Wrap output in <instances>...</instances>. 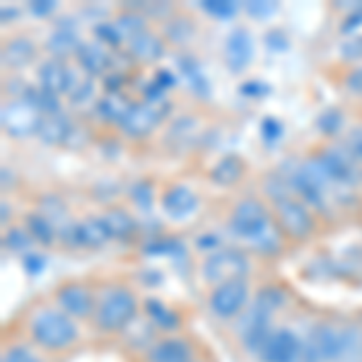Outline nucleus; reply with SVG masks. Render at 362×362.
<instances>
[{
  "label": "nucleus",
  "mask_w": 362,
  "mask_h": 362,
  "mask_svg": "<svg viewBox=\"0 0 362 362\" xmlns=\"http://www.w3.org/2000/svg\"><path fill=\"white\" fill-rule=\"evenodd\" d=\"M138 317V297L131 288L116 283L102 290V295H97V309H95V321L97 331L102 334H121L133 324V319Z\"/></svg>",
  "instance_id": "2"
},
{
  "label": "nucleus",
  "mask_w": 362,
  "mask_h": 362,
  "mask_svg": "<svg viewBox=\"0 0 362 362\" xmlns=\"http://www.w3.org/2000/svg\"><path fill=\"white\" fill-rule=\"evenodd\" d=\"M92 97H95V83H92L90 78H80L78 85L68 92V99L73 104H83V102H87V99H92Z\"/></svg>",
  "instance_id": "34"
},
{
  "label": "nucleus",
  "mask_w": 362,
  "mask_h": 362,
  "mask_svg": "<svg viewBox=\"0 0 362 362\" xmlns=\"http://www.w3.org/2000/svg\"><path fill=\"white\" fill-rule=\"evenodd\" d=\"M273 225H276L273 223V213L256 196L242 198L230 213V232L239 239H247V242H256Z\"/></svg>",
  "instance_id": "3"
},
{
  "label": "nucleus",
  "mask_w": 362,
  "mask_h": 362,
  "mask_svg": "<svg viewBox=\"0 0 362 362\" xmlns=\"http://www.w3.org/2000/svg\"><path fill=\"white\" fill-rule=\"evenodd\" d=\"M0 362H44L42 355H37L32 348L27 346H10L3 350Z\"/></svg>",
  "instance_id": "32"
},
{
  "label": "nucleus",
  "mask_w": 362,
  "mask_h": 362,
  "mask_svg": "<svg viewBox=\"0 0 362 362\" xmlns=\"http://www.w3.org/2000/svg\"><path fill=\"white\" fill-rule=\"evenodd\" d=\"M259 131H261V136H264V140L268 145L278 143V140L283 138V124H280L278 119H273V116H266V119L261 121Z\"/></svg>",
  "instance_id": "35"
},
{
  "label": "nucleus",
  "mask_w": 362,
  "mask_h": 362,
  "mask_svg": "<svg viewBox=\"0 0 362 362\" xmlns=\"http://www.w3.org/2000/svg\"><path fill=\"white\" fill-rule=\"evenodd\" d=\"M160 206L167 218L186 220L198 210V196L184 184H169L160 196Z\"/></svg>",
  "instance_id": "14"
},
{
  "label": "nucleus",
  "mask_w": 362,
  "mask_h": 362,
  "mask_svg": "<svg viewBox=\"0 0 362 362\" xmlns=\"http://www.w3.org/2000/svg\"><path fill=\"white\" fill-rule=\"evenodd\" d=\"M160 124V112L155 109V104H148V102H138V104H131V109L126 112L124 121H121V128L133 138H140V136H148L153 128Z\"/></svg>",
  "instance_id": "17"
},
{
  "label": "nucleus",
  "mask_w": 362,
  "mask_h": 362,
  "mask_svg": "<svg viewBox=\"0 0 362 362\" xmlns=\"http://www.w3.org/2000/svg\"><path fill=\"white\" fill-rule=\"evenodd\" d=\"M56 307L61 312H66L68 317L75 321H85L95 317L97 309V295L92 293V288L85 280H66L54 290Z\"/></svg>",
  "instance_id": "7"
},
{
  "label": "nucleus",
  "mask_w": 362,
  "mask_h": 362,
  "mask_svg": "<svg viewBox=\"0 0 362 362\" xmlns=\"http://www.w3.org/2000/svg\"><path fill=\"white\" fill-rule=\"evenodd\" d=\"M317 160L321 162L324 172L329 174L331 184H338V186L358 184V160L350 153H343V150L331 145V148L321 150Z\"/></svg>",
  "instance_id": "11"
},
{
  "label": "nucleus",
  "mask_w": 362,
  "mask_h": 362,
  "mask_svg": "<svg viewBox=\"0 0 362 362\" xmlns=\"http://www.w3.org/2000/svg\"><path fill=\"white\" fill-rule=\"evenodd\" d=\"M350 155L358 162H362V128L350 133Z\"/></svg>",
  "instance_id": "41"
},
{
  "label": "nucleus",
  "mask_w": 362,
  "mask_h": 362,
  "mask_svg": "<svg viewBox=\"0 0 362 362\" xmlns=\"http://www.w3.org/2000/svg\"><path fill=\"white\" fill-rule=\"evenodd\" d=\"M305 346L312 362H334L348 355L350 346H353V336H350V331H343L338 326L319 324Z\"/></svg>",
  "instance_id": "6"
},
{
  "label": "nucleus",
  "mask_w": 362,
  "mask_h": 362,
  "mask_svg": "<svg viewBox=\"0 0 362 362\" xmlns=\"http://www.w3.org/2000/svg\"><path fill=\"white\" fill-rule=\"evenodd\" d=\"M3 213H8V203H3ZM3 225H8V215L3 218Z\"/></svg>",
  "instance_id": "45"
},
{
  "label": "nucleus",
  "mask_w": 362,
  "mask_h": 362,
  "mask_svg": "<svg viewBox=\"0 0 362 362\" xmlns=\"http://www.w3.org/2000/svg\"><path fill=\"white\" fill-rule=\"evenodd\" d=\"M70 133H73V126L63 114H49L44 116L42 128H39V136L46 145H61L68 143Z\"/></svg>",
  "instance_id": "22"
},
{
  "label": "nucleus",
  "mask_w": 362,
  "mask_h": 362,
  "mask_svg": "<svg viewBox=\"0 0 362 362\" xmlns=\"http://www.w3.org/2000/svg\"><path fill=\"white\" fill-rule=\"evenodd\" d=\"M34 56H37V46H34L32 39H27V37L10 39V42L3 46L5 68H25L27 63L34 61Z\"/></svg>",
  "instance_id": "20"
},
{
  "label": "nucleus",
  "mask_w": 362,
  "mask_h": 362,
  "mask_svg": "<svg viewBox=\"0 0 362 362\" xmlns=\"http://www.w3.org/2000/svg\"><path fill=\"white\" fill-rule=\"evenodd\" d=\"M46 264H49V259L44 254H39V251H29V254L22 256V266H25L29 276H39L46 268Z\"/></svg>",
  "instance_id": "36"
},
{
  "label": "nucleus",
  "mask_w": 362,
  "mask_h": 362,
  "mask_svg": "<svg viewBox=\"0 0 362 362\" xmlns=\"http://www.w3.org/2000/svg\"><path fill=\"white\" fill-rule=\"evenodd\" d=\"M5 249L15 251V254H29V247H32V237H29L27 230H20V227H13V230L5 232V239H3Z\"/></svg>",
  "instance_id": "29"
},
{
  "label": "nucleus",
  "mask_w": 362,
  "mask_h": 362,
  "mask_svg": "<svg viewBox=\"0 0 362 362\" xmlns=\"http://www.w3.org/2000/svg\"><path fill=\"white\" fill-rule=\"evenodd\" d=\"M251 58H254V39L247 29L237 27L230 37L225 39V61L227 68L232 73H242V70L249 68Z\"/></svg>",
  "instance_id": "16"
},
{
  "label": "nucleus",
  "mask_w": 362,
  "mask_h": 362,
  "mask_svg": "<svg viewBox=\"0 0 362 362\" xmlns=\"http://www.w3.org/2000/svg\"><path fill=\"white\" fill-rule=\"evenodd\" d=\"M25 230L29 232L32 242L37 244H44V247H51V244L58 239V232H56V225L54 220H49L44 213H29L27 220H25Z\"/></svg>",
  "instance_id": "21"
},
{
  "label": "nucleus",
  "mask_w": 362,
  "mask_h": 362,
  "mask_svg": "<svg viewBox=\"0 0 362 362\" xmlns=\"http://www.w3.org/2000/svg\"><path fill=\"white\" fill-rule=\"evenodd\" d=\"M259 358L264 362H312L307 355V346L290 329L273 331Z\"/></svg>",
  "instance_id": "10"
},
{
  "label": "nucleus",
  "mask_w": 362,
  "mask_h": 362,
  "mask_svg": "<svg viewBox=\"0 0 362 362\" xmlns=\"http://www.w3.org/2000/svg\"><path fill=\"white\" fill-rule=\"evenodd\" d=\"M44 114L29 99H15L3 107V131L10 138H29L39 133Z\"/></svg>",
  "instance_id": "9"
},
{
  "label": "nucleus",
  "mask_w": 362,
  "mask_h": 362,
  "mask_svg": "<svg viewBox=\"0 0 362 362\" xmlns=\"http://www.w3.org/2000/svg\"><path fill=\"white\" fill-rule=\"evenodd\" d=\"M179 70L191 90L198 92V95H208V80H206V75H203V68L198 66L196 58H191V56L179 58Z\"/></svg>",
  "instance_id": "25"
},
{
  "label": "nucleus",
  "mask_w": 362,
  "mask_h": 362,
  "mask_svg": "<svg viewBox=\"0 0 362 362\" xmlns=\"http://www.w3.org/2000/svg\"><path fill=\"white\" fill-rule=\"evenodd\" d=\"M128 54L143 63L157 61V58H162V54H165V42L157 34L150 32V29H143L140 34L128 39Z\"/></svg>",
  "instance_id": "18"
},
{
  "label": "nucleus",
  "mask_w": 362,
  "mask_h": 362,
  "mask_svg": "<svg viewBox=\"0 0 362 362\" xmlns=\"http://www.w3.org/2000/svg\"><path fill=\"white\" fill-rule=\"evenodd\" d=\"M29 10H32L34 15H49L51 10H54V3H46V0H37V3L29 5Z\"/></svg>",
  "instance_id": "44"
},
{
  "label": "nucleus",
  "mask_w": 362,
  "mask_h": 362,
  "mask_svg": "<svg viewBox=\"0 0 362 362\" xmlns=\"http://www.w3.org/2000/svg\"><path fill=\"white\" fill-rule=\"evenodd\" d=\"M341 54L348 61H362V37H353L348 42H343L341 46Z\"/></svg>",
  "instance_id": "39"
},
{
  "label": "nucleus",
  "mask_w": 362,
  "mask_h": 362,
  "mask_svg": "<svg viewBox=\"0 0 362 362\" xmlns=\"http://www.w3.org/2000/svg\"><path fill=\"white\" fill-rule=\"evenodd\" d=\"M346 85H348L353 92H362V68H355L353 73L348 75Z\"/></svg>",
  "instance_id": "43"
},
{
  "label": "nucleus",
  "mask_w": 362,
  "mask_h": 362,
  "mask_svg": "<svg viewBox=\"0 0 362 362\" xmlns=\"http://www.w3.org/2000/svg\"><path fill=\"white\" fill-rule=\"evenodd\" d=\"M39 213H44L49 220H54L58 215L66 213V203H63L58 196H46V198H42V210H39Z\"/></svg>",
  "instance_id": "37"
},
{
  "label": "nucleus",
  "mask_w": 362,
  "mask_h": 362,
  "mask_svg": "<svg viewBox=\"0 0 362 362\" xmlns=\"http://www.w3.org/2000/svg\"><path fill=\"white\" fill-rule=\"evenodd\" d=\"M198 348L189 336H165L148 348V362H191Z\"/></svg>",
  "instance_id": "12"
},
{
  "label": "nucleus",
  "mask_w": 362,
  "mask_h": 362,
  "mask_svg": "<svg viewBox=\"0 0 362 362\" xmlns=\"http://www.w3.org/2000/svg\"><path fill=\"white\" fill-rule=\"evenodd\" d=\"M266 42L271 49H285V46H288V37H285L280 29H273V32L266 34Z\"/></svg>",
  "instance_id": "42"
},
{
  "label": "nucleus",
  "mask_w": 362,
  "mask_h": 362,
  "mask_svg": "<svg viewBox=\"0 0 362 362\" xmlns=\"http://www.w3.org/2000/svg\"><path fill=\"white\" fill-rule=\"evenodd\" d=\"M191 362H206V360H203L201 355H198V358H194V360H191Z\"/></svg>",
  "instance_id": "46"
},
{
  "label": "nucleus",
  "mask_w": 362,
  "mask_h": 362,
  "mask_svg": "<svg viewBox=\"0 0 362 362\" xmlns=\"http://www.w3.org/2000/svg\"><path fill=\"white\" fill-rule=\"evenodd\" d=\"M29 338L46 353H66L80 343V326L58 307H39L29 314Z\"/></svg>",
  "instance_id": "1"
},
{
  "label": "nucleus",
  "mask_w": 362,
  "mask_h": 362,
  "mask_svg": "<svg viewBox=\"0 0 362 362\" xmlns=\"http://www.w3.org/2000/svg\"><path fill=\"white\" fill-rule=\"evenodd\" d=\"M145 314H148V319L162 331H174L179 326L177 312H172L167 305H162V302H157V300L145 302Z\"/></svg>",
  "instance_id": "24"
},
{
  "label": "nucleus",
  "mask_w": 362,
  "mask_h": 362,
  "mask_svg": "<svg viewBox=\"0 0 362 362\" xmlns=\"http://www.w3.org/2000/svg\"><path fill=\"white\" fill-rule=\"evenodd\" d=\"M283 232H280V227L278 225H273L271 230L266 232V235H261L256 242H251L254 244V249L259 251V254H264V256H276L280 247H283Z\"/></svg>",
  "instance_id": "28"
},
{
  "label": "nucleus",
  "mask_w": 362,
  "mask_h": 362,
  "mask_svg": "<svg viewBox=\"0 0 362 362\" xmlns=\"http://www.w3.org/2000/svg\"><path fill=\"white\" fill-rule=\"evenodd\" d=\"M61 239H63V244H66V247L97 249L112 237H109V232H107V227H104L102 218H97V220H85V223L63 227Z\"/></svg>",
  "instance_id": "13"
},
{
  "label": "nucleus",
  "mask_w": 362,
  "mask_h": 362,
  "mask_svg": "<svg viewBox=\"0 0 362 362\" xmlns=\"http://www.w3.org/2000/svg\"><path fill=\"white\" fill-rule=\"evenodd\" d=\"M244 169L247 167H244V162L239 160L237 155H225L223 160L213 167L210 177H213V181H218V184H223V186H232L244 177Z\"/></svg>",
  "instance_id": "23"
},
{
  "label": "nucleus",
  "mask_w": 362,
  "mask_h": 362,
  "mask_svg": "<svg viewBox=\"0 0 362 362\" xmlns=\"http://www.w3.org/2000/svg\"><path fill=\"white\" fill-rule=\"evenodd\" d=\"M249 305V283L247 280H230V283H220L213 288L208 297V309L213 317L230 321L244 314Z\"/></svg>",
  "instance_id": "8"
},
{
  "label": "nucleus",
  "mask_w": 362,
  "mask_h": 362,
  "mask_svg": "<svg viewBox=\"0 0 362 362\" xmlns=\"http://www.w3.org/2000/svg\"><path fill=\"white\" fill-rule=\"evenodd\" d=\"M201 273L208 283L220 285V283H230V280H247L251 273V261L247 256V251L242 249H232V247H220L215 251L206 254L201 266Z\"/></svg>",
  "instance_id": "4"
},
{
  "label": "nucleus",
  "mask_w": 362,
  "mask_h": 362,
  "mask_svg": "<svg viewBox=\"0 0 362 362\" xmlns=\"http://www.w3.org/2000/svg\"><path fill=\"white\" fill-rule=\"evenodd\" d=\"M78 56H80V66L87 73H102L107 68V51L99 44H83L78 49Z\"/></svg>",
  "instance_id": "27"
},
{
  "label": "nucleus",
  "mask_w": 362,
  "mask_h": 362,
  "mask_svg": "<svg viewBox=\"0 0 362 362\" xmlns=\"http://www.w3.org/2000/svg\"><path fill=\"white\" fill-rule=\"evenodd\" d=\"M201 8L206 10L208 15L218 17V20H230V17L237 15L239 5L232 3V0H206Z\"/></svg>",
  "instance_id": "31"
},
{
  "label": "nucleus",
  "mask_w": 362,
  "mask_h": 362,
  "mask_svg": "<svg viewBox=\"0 0 362 362\" xmlns=\"http://www.w3.org/2000/svg\"><path fill=\"white\" fill-rule=\"evenodd\" d=\"M247 13L254 15V17H261V20H266V17L278 13V5L276 3H247Z\"/></svg>",
  "instance_id": "40"
},
{
  "label": "nucleus",
  "mask_w": 362,
  "mask_h": 362,
  "mask_svg": "<svg viewBox=\"0 0 362 362\" xmlns=\"http://www.w3.org/2000/svg\"><path fill=\"white\" fill-rule=\"evenodd\" d=\"M273 218H276L280 232L290 239H307L317 230V220H314L312 210L293 194L273 201Z\"/></svg>",
  "instance_id": "5"
},
{
  "label": "nucleus",
  "mask_w": 362,
  "mask_h": 362,
  "mask_svg": "<svg viewBox=\"0 0 362 362\" xmlns=\"http://www.w3.org/2000/svg\"><path fill=\"white\" fill-rule=\"evenodd\" d=\"M80 46H83V44L78 42V34H75L73 29H68V27H58L56 32L51 34V39H49V49H51V54H54L56 58L68 56L70 51H78Z\"/></svg>",
  "instance_id": "26"
},
{
  "label": "nucleus",
  "mask_w": 362,
  "mask_h": 362,
  "mask_svg": "<svg viewBox=\"0 0 362 362\" xmlns=\"http://www.w3.org/2000/svg\"><path fill=\"white\" fill-rule=\"evenodd\" d=\"M102 223L107 227L112 239H133L138 232V223L133 220L131 213H126L124 208H112L102 215Z\"/></svg>",
  "instance_id": "19"
},
{
  "label": "nucleus",
  "mask_w": 362,
  "mask_h": 362,
  "mask_svg": "<svg viewBox=\"0 0 362 362\" xmlns=\"http://www.w3.org/2000/svg\"><path fill=\"white\" fill-rule=\"evenodd\" d=\"M97 109H99V114H102V116H109L112 121H119V124H121L126 112L131 109V104L119 102V97H116V95H109L107 99H102V102L97 104Z\"/></svg>",
  "instance_id": "30"
},
{
  "label": "nucleus",
  "mask_w": 362,
  "mask_h": 362,
  "mask_svg": "<svg viewBox=\"0 0 362 362\" xmlns=\"http://www.w3.org/2000/svg\"><path fill=\"white\" fill-rule=\"evenodd\" d=\"M131 198L133 203H138L140 210H150V206H153V189H150V184H138L136 189L131 191Z\"/></svg>",
  "instance_id": "38"
},
{
  "label": "nucleus",
  "mask_w": 362,
  "mask_h": 362,
  "mask_svg": "<svg viewBox=\"0 0 362 362\" xmlns=\"http://www.w3.org/2000/svg\"><path fill=\"white\" fill-rule=\"evenodd\" d=\"M80 78L73 75V66H68L61 58H51V61H44L39 66V85L46 92H54V95H61V92H70L75 85H78Z\"/></svg>",
  "instance_id": "15"
},
{
  "label": "nucleus",
  "mask_w": 362,
  "mask_h": 362,
  "mask_svg": "<svg viewBox=\"0 0 362 362\" xmlns=\"http://www.w3.org/2000/svg\"><path fill=\"white\" fill-rule=\"evenodd\" d=\"M341 126H343V114L338 109H326L317 121V128L324 136H334V133L341 131Z\"/></svg>",
  "instance_id": "33"
}]
</instances>
